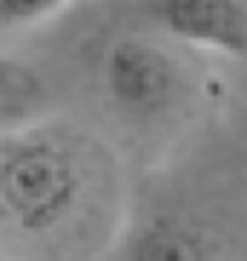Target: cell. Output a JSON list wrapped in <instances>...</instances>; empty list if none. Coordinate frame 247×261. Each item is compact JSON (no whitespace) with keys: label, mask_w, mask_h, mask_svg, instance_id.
Returning a JSON list of instances; mask_svg holds the SVG:
<instances>
[{"label":"cell","mask_w":247,"mask_h":261,"mask_svg":"<svg viewBox=\"0 0 247 261\" xmlns=\"http://www.w3.org/2000/svg\"><path fill=\"white\" fill-rule=\"evenodd\" d=\"M84 192L81 164L63 141L26 132L0 141V213L26 236L58 230Z\"/></svg>","instance_id":"cell-1"},{"label":"cell","mask_w":247,"mask_h":261,"mask_svg":"<svg viewBox=\"0 0 247 261\" xmlns=\"http://www.w3.org/2000/svg\"><path fill=\"white\" fill-rule=\"evenodd\" d=\"M101 81L107 98L124 115L141 121L167 112L181 86L176 61L158 43L135 35L109 43L101 63Z\"/></svg>","instance_id":"cell-2"},{"label":"cell","mask_w":247,"mask_h":261,"mask_svg":"<svg viewBox=\"0 0 247 261\" xmlns=\"http://www.w3.org/2000/svg\"><path fill=\"white\" fill-rule=\"evenodd\" d=\"M158 23L172 38L227 58L247 55V0H158Z\"/></svg>","instance_id":"cell-3"},{"label":"cell","mask_w":247,"mask_h":261,"mask_svg":"<svg viewBox=\"0 0 247 261\" xmlns=\"http://www.w3.org/2000/svg\"><path fill=\"white\" fill-rule=\"evenodd\" d=\"M130 261H213L201 227L178 213H155L130 244Z\"/></svg>","instance_id":"cell-4"},{"label":"cell","mask_w":247,"mask_h":261,"mask_svg":"<svg viewBox=\"0 0 247 261\" xmlns=\"http://www.w3.org/2000/svg\"><path fill=\"white\" fill-rule=\"evenodd\" d=\"M46 84L26 61L0 55V135H15L46 107Z\"/></svg>","instance_id":"cell-5"},{"label":"cell","mask_w":247,"mask_h":261,"mask_svg":"<svg viewBox=\"0 0 247 261\" xmlns=\"http://www.w3.org/2000/svg\"><path fill=\"white\" fill-rule=\"evenodd\" d=\"M66 0H0V29H20L46 20Z\"/></svg>","instance_id":"cell-6"}]
</instances>
